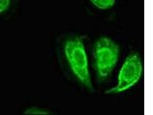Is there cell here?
<instances>
[{
    "label": "cell",
    "instance_id": "obj_1",
    "mask_svg": "<svg viewBox=\"0 0 153 115\" xmlns=\"http://www.w3.org/2000/svg\"><path fill=\"white\" fill-rule=\"evenodd\" d=\"M56 50L60 65L64 70L89 91H93L83 40L79 37L68 38Z\"/></svg>",
    "mask_w": 153,
    "mask_h": 115
},
{
    "label": "cell",
    "instance_id": "obj_2",
    "mask_svg": "<svg viewBox=\"0 0 153 115\" xmlns=\"http://www.w3.org/2000/svg\"><path fill=\"white\" fill-rule=\"evenodd\" d=\"M120 47L107 37H102L97 41L94 48L95 67L99 82L109 77L117 65L120 54Z\"/></svg>",
    "mask_w": 153,
    "mask_h": 115
},
{
    "label": "cell",
    "instance_id": "obj_3",
    "mask_svg": "<svg viewBox=\"0 0 153 115\" xmlns=\"http://www.w3.org/2000/svg\"><path fill=\"white\" fill-rule=\"evenodd\" d=\"M143 72L140 58L137 53H132L124 61L118 78L117 86L105 92L106 94H115L126 91L136 84Z\"/></svg>",
    "mask_w": 153,
    "mask_h": 115
},
{
    "label": "cell",
    "instance_id": "obj_4",
    "mask_svg": "<svg viewBox=\"0 0 153 115\" xmlns=\"http://www.w3.org/2000/svg\"><path fill=\"white\" fill-rule=\"evenodd\" d=\"M98 9L106 10L112 7L115 4V0H90Z\"/></svg>",
    "mask_w": 153,
    "mask_h": 115
},
{
    "label": "cell",
    "instance_id": "obj_5",
    "mask_svg": "<svg viewBox=\"0 0 153 115\" xmlns=\"http://www.w3.org/2000/svg\"><path fill=\"white\" fill-rule=\"evenodd\" d=\"M51 113L50 111L36 107L28 108L24 112V114L31 115H49Z\"/></svg>",
    "mask_w": 153,
    "mask_h": 115
},
{
    "label": "cell",
    "instance_id": "obj_6",
    "mask_svg": "<svg viewBox=\"0 0 153 115\" xmlns=\"http://www.w3.org/2000/svg\"><path fill=\"white\" fill-rule=\"evenodd\" d=\"M10 1V0H0V14L9 9Z\"/></svg>",
    "mask_w": 153,
    "mask_h": 115
}]
</instances>
